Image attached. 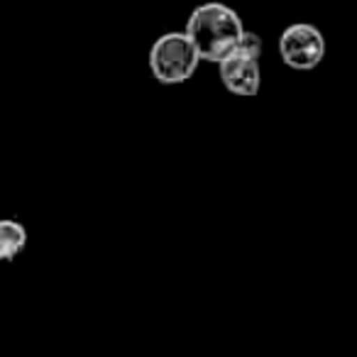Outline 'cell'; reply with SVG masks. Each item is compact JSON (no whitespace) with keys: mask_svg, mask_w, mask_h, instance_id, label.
Segmentation results:
<instances>
[{"mask_svg":"<svg viewBox=\"0 0 357 357\" xmlns=\"http://www.w3.org/2000/svg\"><path fill=\"white\" fill-rule=\"evenodd\" d=\"M184 32L196 45L201 59L211 61V64L223 61L248 35L243 17L230 6L218 3V0H211V3L194 8L189 20H186Z\"/></svg>","mask_w":357,"mask_h":357,"instance_id":"obj_1","label":"cell"},{"mask_svg":"<svg viewBox=\"0 0 357 357\" xmlns=\"http://www.w3.org/2000/svg\"><path fill=\"white\" fill-rule=\"evenodd\" d=\"M149 71L164 86L186 84L196 74L201 59L199 50L186 32H167L149 47Z\"/></svg>","mask_w":357,"mask_h":357,"instance_id":"obj_2","label":"cell"},{"mask_svg":"<svg viewBox=\"0 0 357 357\" xmlns=\"http://www.w3.org/2000/svg\"><path fill=\"white\" fill-rule=\"evenodd\" d=\"M279 56L294 71H311L326 56V37L311 22H294L279 37Z\"/></svg>","mask_w":357,"mask_h":357,"instance_id":"obj_4","label":"cell"},{"mask_svg":"<svg viewBox=\"0 0 357 357\" xmlns=\"http://www.w3.org/2000/svg\"><path fill=\"white\" fill-rule=\"evenodd\" d=\"M27 248V230L22 223L8 218L0 223V259L13 262Z\"/></svg>","mask_w":357,"mask_h":357,"instance_id":"obj_5","label":"cell"},{"mask_svg":"<svg viewBox=\"0 0 357 357\" xmlns=\"http://www.w3.org/2000/svg\"><path fill=\"white\" fill-rule=\"evenodd\" d=\"M259 56H262V37L248 32L238 47L218 61V76L223 86L233 96L252 98L259 93L262 86V69H259Z\"/></svg>","mask_w":357,"mask_h":357,"instance_id":"obj_3","label":"cell"}]
</instances>
